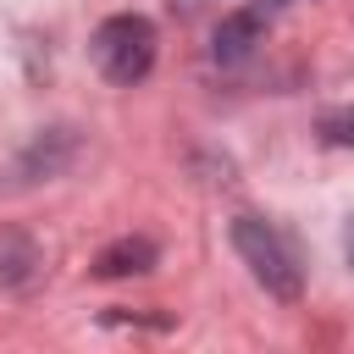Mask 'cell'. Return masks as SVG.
<instances>
[{
  "instance_id": "cell-1",
  "label": "cell",
  "mask_w": 354,
  "mask_h": 354,
  "mask_svg": "<svg viewBox=\"0 0 354 354\" xmlns=\"http://www.w3.org/2000/svg\"><path fill=\"white\" fill-rule=\"evenodd\" d=\"M232 249L271 299L293 304L304 293V266H299V249H293V238L282 227H271L260 216H232Z\"/></svg>"
},
{
  "instance_id": "cell-2",
  "label": "cell",
  "mask_w": 354,
  "mask_h": 354,
  "mask_svg": "<svg viewBox=\"0 0 354 354\" xmlns=\"http://www.w3.org/2000/svg\"><path fill=\"white\" fill-rule=\"evenodd\" d=\"M155 50H160V33H155V22L138 17V11L105 17V22L94 28V39H88L94 72L111 77V83H122V88H133V83H144V77L155 72Z\"/></svg>"
},
{
  "instance_id": "cell-3",
  "label": "cell",
  "mask_w": 354,
  "mask_h": 354,
  "mask_svg": "<svg viewBox=\"0 0 354 354\" xmlns=\"http://www.w3.org/2000/svg\"><path fill=\"white\" fill-rule=\"evenodd\" d=\"M260 33H266V11H260V6H243V11H232V17L216 22L210 55H216L221 66H238V61H249V50L260 44Z\"/></svg>"
},
{
  "instance_id": "cell-4",
  "label": "cell",
  "mask_w": 354,
  "mask_h": 354,
  "mask_svg": "<svg viewBox=\"0 0 354 354\" xmlns=\"http://www.w3.org/2000/svg\"><path fill=\"white\" fill-rule=\"evenodd\" d=\"M44 271V260H39V243L28 238V232H17V227H0V288H33V277Z\"/></svg>"
},
{
  "instance_id": "cell-5",
  "label": "cell",
  "mask_w": 354,
  "mask_h": 354,
  "mask_svg": "<svg viewBox=\"0 0 354 354\" xmlns=\"http://www.w3.org/2000/svg\"><path fill=\"white\" fill-rule=\"evenodd\" d=\"M160 260V249L149 243V238H116V243H105L100 254H94V277H105V282H116V277H138V271H149Z\"/></svg>"
},
{
  "instance_id": "cell-6",
  "label": "cell",
  "mask_w": 354,
  "mask_h": 354,
  "mask_svg": "<svg viewBox=\"0 0 354 354\" xmlns=\"http://www.w3.org/2000/svg\"><path fill=\"white\" fill-rule=\"evenodd\" d=\"M315 133H321V144H332V149H354V105L321 111V116H315Z\"/></svg>"
},
{
  "instance_id": "cell-7",
  "label": "cell",
  "mask_w": 354,
  "mask_h": 354,
  "mask_svg": "<svg viewBox=\"0 0 354 354\" xmlns=\"http://www.w3.org/2000/svg\"><path fill=\"white\" fill-rule=\"evenodd\" d=\"M343 254H348V266H354V221L343 227Z\"/></svg>"
}]
</instances>
